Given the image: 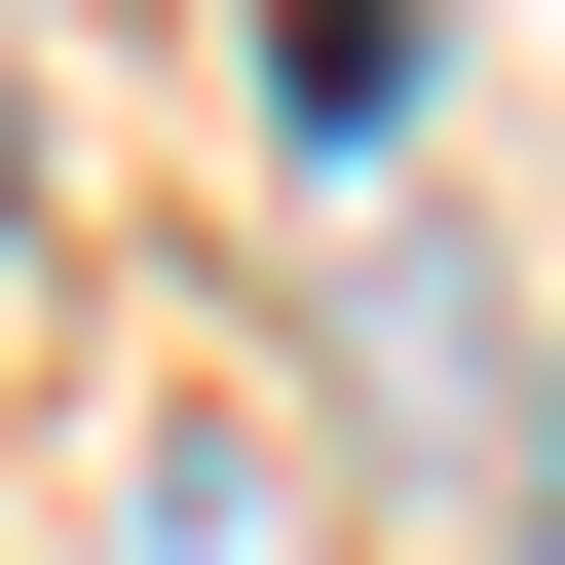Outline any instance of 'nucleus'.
<instances>
[{
  "label": "nucleus",
  "instance_id": "nucleus-2",
  "mask_svg": "<svg viewBox=\"0 0 565 565\" xmlns=\"http://www.w3.org/2000/svg\"><path fill=\"white\" fill-rule=\"evenodd\" d=\"M264 527H302V415L189 377V415H151V490H114V565H264Z\"/></svg>",
  "mask_w": 565,
  "mask_h": 565
},
{
  "label": "nucleus",
  "instance_id": "nucleus-4",
  "mask_svg": "<svg viewBox=\"0 0 565 565\" xmlns=\"http://www.w3.org/2000/svg\"><path fill=\"white\" fill-rule=\"evenodd\" d=\"M527 565H565V377H527Z\"/></svg>",
  "mask_w": 565,
  "mask_h": 565
},
{
  "label": "nucleus",
  "instance_id": "nucleus-1",
  "mask_svg": "<svg viewBox=\"0 0 565 565\" xmlns=\"http://www.w3.org/2000/svg\"><path fill=\"white\" fill-rule=\"evenodd\" d=\"M415 76H452L415 0H264V114H302V189H415Z\"/></svg>",
  "mask_w": 565,
  "mask_h": 565
},
{
  "label": "nucleus",
  "instance_id": "nucleus-3",
  "mask_svg": "<svg viewBox=\"0 0 565 565\" xmlns=\"http://www.w3.org/2000/svg\"><path fill=\"white\" fill-rule=\"evenodd\" d=\"M377 415H527V340H490V264H452V226H377Z\"/></svg>",
  "mask_w": 565,
  "mask_h": 565
}]
</instances>
